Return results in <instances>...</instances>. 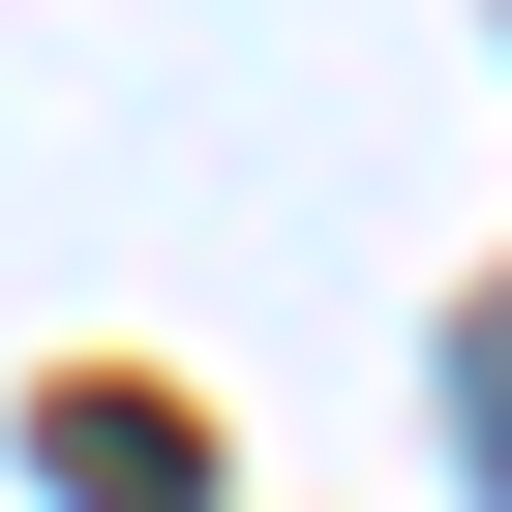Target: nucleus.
I'll use <instances>...</instances> for the list:
<instances>
[{
    "instance_id": "f257e3e1",
    "label": "nucleus",
    "mask_w": 512,
    "mask_h": 512,
    "mask_svg": "<svg viewBox=\"0 0 512 512\" xmlns=\"http://www.w3.org/2000/svg\"><path fill=\"white\" fill-rule=\"evenodd\" d=\"M452 422H482V512H512V302L452 332Z\"/></svg>"
}]
</instances>
